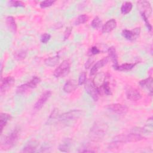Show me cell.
Here are the masks:
<instances>
[{
    "label": "cell",
    "instance_id": "6da1fadb",
    "mask_svg": "<svg viewBox=\"0 0 153 153\" xmlns=\"http://www.w3.org/2000/svg\"><path fill=\"white\" fill-rule=\"evenodd\" d=\"M108 125L102 121H96L90 128L89 132L90 139L94 142L101 140L106 133Z\"/></svg>",
    "mask_w": 153,
    "mask_h": 153
},
{
    "label": "cell",
    "instance_id": "7a4b0ae2",
    "mask_svg": "<svg viewBox=\"0 0 153 153\" xmlns=\"http://www.w3.org/2000/svg\"><path fill=\"white\" fill-rule=\"evenodd\" d=\"M19 137V128H15L8 135L5 136L1 142V149L2 150H8L13 147L17 142Z\"/></svg>",
    "mask_w": 153,
    "mask_h": 153
},
{
    "label": "cell",
    "instance_id": "3957f363",
    "mask_svg": "<svg viewBox=\"0 0 153 153\" xmlns=\"http://www.w3.org/2000/svg\"><path fill=\"white\" fill-rule=\"evenodd\" d=\"M81 115L82 111L81 110L74 109L61 114L59 116L58 120L62 123L69 124L77 120Z\"/></svg>",
    "mask_w": 153,
    "mask_h": 153
},
{
    "label": "cell",
    "instance_id": "277c9868",
    "mask_svg": "<svg viewBox=\"0 0 153 153\" xmlns=\"http://www.w3.org/2000/svg\"><path fill=\"white\" fill-rule=\"evenodd\" d=\"M71 70V62L69 60H63L54 70L53 75L56 78L65 77L68 75Z\"/></svg>",
    "mask_w": 153,
    "mask_h": 153
},
{
    "label": "cell",
    "instance_id": "5b68a950",
    "mask_svg": "<svg viewBox=\"0 0 153 153\" xmlns=\"http://www.w3.org/2000/svg\"><path fill=\"white\" fill-rule=\"evenodd\" d=\"M84 87L87 93L92 97L94 101H97L99 99V91L96 86L94 84L93 80L87 79L84 83Z\"/></svg>",
    "mask_w": 153,
    "mask_h": 153
},
{
    "label": "cell",
    "instance_id": "8992f818",
    "mask_svg": "<svg viewBox=\"0 0 153 153\" xmlns=\"http://www.w3.org/2000/svg\"><path fill=\"white\" fill-rule=\"evenodd\" d=\"M137 7L141 15L145 16L148 19L152 14V7L151 4L147 1H139L137 2Z\"/></svg>",
    "mask_w": 153,
    "mask_h": 153
},
{
    "label": "cell",
    "instance_id": "52a82bcc",
    "mask_svg": "<svg viewBox=\"0 0 153 153\" xmlns=\"http://www.w3.org/2000/svg\"><path fill=\"white\" fill-rule=\"evenodd\" d=\"M51 95V91L50 90H47L44 91L38 99L34 105V109L35 110H39L41 109L44 104L47 102L48 99L50 97Z\"/></svg>",
    "mask_w": 153,
    "mask_h": 153
},
{
    "label": "cell",
    "instance_id": "ba28073f",
    "mask_svg": "<svg viewBox=\"0 0 153 153\" xmlns=\"http://www.w3.org/2000/svg\"><path fill=\"white\" fill-rule=\"evenodd\" d=\"M126 95L127 99L131 101H137L142 97V95L140 92L136 88L132 87H128L127 88Z\"/></svg>",
    "mask_w": 153,
    "mask_h": 153
},
{
    "label": "cell",
    "instance_id": "9c48e42d",
    "mask_svg": "<svg viewBox=\"0 0 153 153\" xmlns=\"http://www.w3.org/2000/svg\"><path fill=\"white\" fill-rule=\"evenodd\" d=\"M15 82V79L13 76H7L1 79V92L4 93L8 91Z\"/></svg>",
    "mask_w": 153,
    "mask_h": 153
},
{
    "label": "cell",
    "instance_id": "30bf717a",
    "mask_svg": "<svg viewBox=\"0 0 153 153\" xmlns=\"http://www.w3.org/2000/svg\"><path fill=\"white\" fill-rule=\"evenodd\" d=\"M140 31V27H136L131 30L124 29L122 31V35L124 38L129 41H133L139 35Z\"/></svg>",
    "mask_w": 153,
    "mask_h": 153
},
{
    "label": "cell",
    "instance_id": "8fae6325",
    "mask_svg": "<svg viewBox=\"0 0 153 153\" xmlns=\"http://www.w3.org/2000/svg\"><path fill=\"white\" fill-rule=\"evenodd\" d=\"M108 108L114 112L118 114H125L128 111V107L120 103H112L108 106Z\"/></svg>",
    "mask_w": 153,
    "mask_h": 153
},
{
    "label": "cell",
    "instance_id": "7c38bea8",
    "mask_svg": "<svg viewBox=\"0 0 153 153\" xmlns=\"http://www.w3.org/2000/svg\"><path fill=\"white\" fill-rule=\"evenodd\" d=\"M109 58L111 59L112 62V67L114 69L118 70L119 65L118 62V56L116 51V49L114 47H111L108 50Z\"/></svg>",
    "mask_w": 153,
    "mask_h": 153
},
{
    "label": "cell",
    "instance_id": "4fadbf2b",
    "mask_svg": "<svg viewBox=\"0 0 153 153\" xmlns=\"http://www.w3.org/2000/svg\"><path fill=\"white\" fill-rule=\"evenodd\" d=\"M109 59V57H105L97 62L90 69V75H94L96 74L97 71L108 62Z\"/></svg>",
    "mask_w": 153,
    "mask_h": 153
},
{
    "label": "cell",
    "instance_id": "5bb4252c",
    "mask_svg": "<svg viewBox=\"0 0 153 153\" xmlns=\"http://www.w3.org/2000/svg\"><path fill=\"white\" fill-rule=\"evenodd\" d=\"M117 26V21L114 19H111L107 21L105 24L102 26V32L103 33H109L112 31Z\"/></svg>",
    "mask_w": 153,
    "mask_h": 153
},
{
    "label": "cell",
    "instance_id": "9a60e30c",
    "mask_svg": "<svg viewBox=\"0 0 153 153\" xmlns=\"http://www.w3.org/2000/svg\"><path fill=\"white\" fill-rule=\"evenodd\" d=\"M39 145L38 142L35 140H32L28 142L23 149L24 152H35Z\"/></svg>",
    "mask_w": 153,
    "mask_h": 153
},
{
    "label": "cell",
    "instance_id": "2e32d148",
    "mask_svg": "<svg viewBox=\"0 0 153 153\" xmlns=\"http://www.w3.org/2000/svg\"><path fill=\"white\" fill-rule=\"evenodd\" d=\"M78 84H76V82L74 79H69L63 85V91L66 93H71L76 90L77 88V85Z\"/></svg>",
    "mask_w": 153,
    "mask_h": 153
},
{
    "label": "cell",
    "instance_id": "e0dca14e",
    "mask_svg": "<svg viewBox=\"0 0 153 153\" xmlns=\"http://www.w3.org/2000/svg\"><path fill=\"white\" fill-rule=\"evenodd\" d=\"M105 79H106V76L104 75V74L103 73H101V74H97L96 77L93 79H92L94 84L98 88L99 91L100 89V88L102 87V86L103 84V83L105 82Z\"/></svg>",
    "mask_w": 153,
    "mask_h": 153
},
{
    "label": "cell",
    "instance_id": "ac0fdd59",
    "mask_svg": "<svg viewBox=\"0 0 153 153\" xmlns=\"http://www.w3.org/2000/svg\"><path fill=\"white\" fill-rule=\"evenodd\" d=\"M152 77H149L145 79L141 80L139 81V84L142 87L148 89L149 91L151 94H152Z\"/></svg>",
    "mask_w": 153,
    "mask_h": 153
},
{
    "label": "cell",
    "instance_id": "d6986e66",
    "mask_svg": "<svg viewBox=\"0 0 153 153\" xmlns=\"http://www.w3.org/2000/svg\"><path fill=\"white\" fill-rule=\"evenodd\" d=\"M11 117L10 114L7 113H1L0 115V127H1V133H2L4 127L6 126L8 121L10 120Z\"/></svg>",
    "mask_w": 153,
    "mask_h": 153
},
{
    "label": "cell",
    "instance_id": "ffe728a7",
    "mask_svg": "<svg viewBox=\"0 0 153 153\" xmlns=\"http://www.w3.org/2000/svg\"><path fill=\"white\" fill-rule=\"evenodd\" d=\"M153 131L152 127V117H150L147 120L145 126L142 128V134H152Z\"/></svg>",
    "mask_w": 153,
    "mask_h": 153
},
{
    "label": "cell",
    "instance_id": "44dd1931",
    "mask_svg": "<svg viewBox=\"0 0 153 153\" xmlns=\"http://www.w3.org/2000/svg\"><path fill=\"white\" fill-rule=\"evenodd\" d=\"M6 23L9 29L15 33L17 31V25L14 18L12 16H8L6 19Z\"/></svg>",
    "mask_w": 153,
    "mask_h": 153
},
{
    "label": "cell",
    "instance_id": "7402d4cb",
    "mask_svg": "<svg viewBox=\"0 0 153 153\" xmlns=\"http://www.w3.org/2000/svg\"><path fill=\"white\" fill-rule=\"evenodd\" d=\"M71 145V140L70 139L67 138L62 142V143H60L59 146V149L61 152H67L69 151L70 146Z\"/></svg>",
    "mask_w": 153,
    "mask_h": 153
},
{
    "label": "cell",
    "instance_id": "603a6c76",
    "mask_svg": "<svg viewBox=\"0 0 153 153\" xmlns=\"http://www.w3.org/2000/svg\"><path fill=\"white\" fill-rule=\"evenodd\" d=\"M59 57L58 56H55L53 57H50L48 58H47L44 60V63L47 66L50 67H53L56 66L59 62Z\"/></svg>",
    "mask_w": 153,
    "mask_h": 153
},
{
    "label": "cell",
    "instance_id": "cb8c5ba5",
    "mask_svg": "<svg viewBox=\"0 0 153 153\" xmlns=\"http://www.w3.org/2000/svg\"><path fill=\"white\" fill-rule=\"evenodd\" d=\"M132 7H133V5L131 2L126 1L123 4L121 7V12L123 14H127L131 11Z\"/></svg>",
    "mask_w": 153,
    "mask_h": 153
},
{
    "label": "cell",
    "instance_id": "d4e9b609",
    "mask_svg": "<svg viewBox=\"0 0 153 153\" xmlns=\"http://www.w3.org/2000/svg\"><path fill=\"white\" fill-rule=\"evenodd\" d=\"M136 65V63H124V64H122L121 65L119 66L118 71H130L131 69H133Z\"/></svg>",
    "mask_w": 153,
    "mask_h": 153
},
{
    "label": "cell",
    "instance_id": "484cf974",
    "mask_svg": "<svg viewBox=\"0 0 153 153\" xmlns=\"http://www.w3.org/2000/svg\"><path fill=\"white\" fill-rule=\"evenodd\" d=\"M40 78L36 76H35L27 83L29 85L30 88H34L37 86V85L40 82Z\"/></svg>",
    "mask_w": 153,
    "mask_h": 153
},
{
    "label": "cell",
    "instance_id": "4316f807",
    "mask_svg": "<svg viewBox=\"0 0 153 153\" xmlns=\"http://www.w3.org/2000/svg\"><path fill=\"white\" fill-rule=\"evenodd\" d=\"M88 20V16L86 14H81L79 15L77 19L75 20V24L76 25H81V24H83L86 23Z\"/></svg>",
    "mask_w": 153,
    "mask_h": 153
},
{
    "label": "cell",
    "instance_id": "83f0119b",
    "mask_svg": "<svg viewBox=\"0 0 153 153\" xmlns=\"http://www.w3.org/2000/svg\"><path fill=\"white\" fill-rule=\"evenodd\" d=\"M102 89L103 92L105 93V94H106V95H112V93L111 91V89L110 88L109 86V82L108 81H105V82L103 83V84L102 85V87L100 88V90Z\"/></svg>",
    "mask_w": 153,
    "mask_h": 153
},
{
    "label": "cell",
    "instance_id": "f1b7e54d",
    "mask_svg": "<svg viewBox=\"0 0 153 153\" xmlns=\"http://www.w3.org/2000/svg\"><path fill=\"white\" fill-rule=\"evenodd\" d=\"M29 89H30V88L29 85L27 84V83L23 84H22L17 87V88L16 89V93L17 94H23Z\"/></svg>",
    "mask_w": 153,
    "mask_h": 153
},
{
    "label": "cell",
    "instance_id": "f546056e",
    "mask_svg": "<svg viewBox=\"0 0 153 153\" xmlns=\"http://www.w3.org/2000/svg\"><path fill=\"white\" fill-rule=\"evenodd\" d=\"M26 56V51L25 50H20L16 53L14 54V58L17 60H22L24 59Z\"/></svg>",
    "mask_w": 153,
    "mask_h": 153
},
{
    "label": "cell",
    "instance_id": "4dcf8cb0",
    "mask_svg": "<svg viewBox=\"0 0 153 153\" xmlns=\"http://www.w3.org/2000/svg\"><path fill=\"white\" fill-rule=\"evenodd\" d=\"M91 25L93 28H95V29L99 28L102 25V20L98 16H96L92 20Z\"/></svg>",
    "mask_w": 153,
    "mask_h": 153
},
{
    "label": "cell",
    "instance_id": "1f68e13d",
    "mask_svg": "<svg viewBox=\"0 0 153 153\" xmlns=\"http://www.w3.org/2000/svg\"><path fill=\"white\" fill-rule=\"evenodd\" d=\"M8 5L14 7H25V4L20 1H14L11 0L8 2Z\"/></svg>",
    "mask_w": 153,
    "mask_h": 153
},
{
    "label": "cell",
    "instance_id": "d6a6232c",
    "mask_svg": "<svg viewBox=\"0 0 153 153\" xmlns=\"http://www.w3.org/2000/svg\"><path fill=\"white\" fill-rule=\"evenodd\" d=\"M55 1H51V0H45L43 1L40 2L39 6L41 8H45L49 7H51L52 5L54 4Z\"/></svg>",
    "mask_w": 153,
    "mask_h": 153
},
{
    "label": "cell",
    "instance_id": "836d02e7",
    "mask_svg": "<svg viewBox=\"0 0 153 153\" xmlns=\"http://www.w3.org/2000/svg\"><path fill=\"white\" fill-rule=\"evenodd\" d=\"M86 79H87V74L85 72H82L79 75L78 84L79 85L84 84Z\"/></svg>",
    "mask_w": 153,
    "mask_h": 153
},
{
    "label": "cell",
    "instance_id": "e575fe53",
    "mask_svg": "<svg viewBox=\"0 0 153 153\" xmlns=\"http://www.w3.org/2000/svg\"><path fill=\"white\" fill-rule=\"evenodd\" d=\"M50 38H51V35L49 33H45L41 35V41L42 43L45 44L50 39Z\"/></svg>",
    "mask_w": 153,
    "mask_h": 153
},
{
    "label": "cell",
    "instance_id": "d590c367",
    "mask_svg": "<svg viewBox=\"0 0 153 153\" xmlns=\"http://www.w3.org/2000/svg\"><path fill=\"white\" fill-rule=\"evenodd\" d=\"M100 53V50L96 46H93L91 48H90L89 51H88V54L90 56H93L97 54H99Z\"/></svg>",
    "mask_w": 153,
    "mask_h": 153
},
{
    "label": "cell",
    "instance_id": "8d00e7d4",
    "mask_svg": "<svg viewBox=\"0 0 153 153\" xmlns=\"http://www.w3.org/2000/svg\"><path fill=\"white\" fill-rule=\"evenodd\" d=\"M72 27H67L65 32H64V40H66L67 39H68V38L70 36L71 32H72Z\"/></svg>",
    "mask_w": 153,
    "mask_h": 153
},
{
    "label": "cell",
    "instance_id": "74e56055",
    "mask_svg": "<svg viewBox=\"0 0 153 153\" xmlns=\"http://www.w3.org/2000/svg\"><path fill=\"white\" fill-rule=\"evenodd\" d=\"M93 62V57H90L89 59H88L87 62L85 63V68L88 69L91 66V65L92 64Z\"/></svg>",
    "mask_w": 153,
    "mask_h": 153
}]
</instances>
